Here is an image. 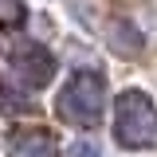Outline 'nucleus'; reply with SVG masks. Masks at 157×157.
Wrapping results in <instances>:
<instances>
[{
	"label": "nucleus",
	"mask_w": 157,
	"mask_h": 157,
	"mask_svg": "<svg viewBox=\"0 0 157 157\" xmlns=\"http://www.w3.org/2000/svg\"><path fill=\"white\" fill-rule=\"evenodd\" d=\"M24 16V0H0V20H20Z\"/></svg>",
	"instance_id": "obj_6"
},
{
	"label": "nucleus",
	"mask_w": 157,
	"mask_h": 157,
	"mask_svg": "<svg viewBox=\"0 0 157 157\" xmlns=\"http://www.w3.org/2000/svg\"><path fill=\"white\" fill-rule=\"evenodd\" d=\"M8 63H12V75L28 86V90H39V86H47L51 78H55L59 63L55 55L43 47V43H36V39H24V43H16L12 47V55H8Z\"/></svg>",
	"instance_id": "obj_3"
},
{
	"label": "nucleus",
	"mask_w": 157,
	"mask_h": 157,
	"mask_svg": "<svg viewBox=\"0 0 157 157\" xmlns=\"http://www.w3.org/2000/svg\"><path fill=\"white\" fill-rule=\"evenodd\" d=\"M114 137L122 149L157 145V102L141 86H126L114 98Z\"/></svg>",
	"instance_id": "obj_2"
},
{
	"label": "nucleus",
	"mask_w": 157,
	"mask_h": 157,
	"mask_svg": "<svg viewBox=\"0 0 157 157\" xmlns=\"http://www.w3.org/2000/svg\"><path fill=\"white\" fill-rule=\"evenodd\" d=\"M12 153L16 157H59V145H55V137L47 130L28 126V130H16L12 134Z\"/></svg>",
	"instance_id": "obj_4"
},
{
	"label": "nucleus",
	"mask_w": 157,
	"mask_h": 157,
	"mask_svg": "<svg viewBox=\"0 0 157 157\" xmlns=\"http://www.w3.org/2000/svg\"><path fill=\"white\" fill-rule=\"evenodd\" d=\"M106 39H110V47H114L118 55H137V51L145 47V36L137 32V24H134V20H114Z\"/></svg>",
	"instance_id": "obj_5"
},
{
	"label": "nucleus",
	"mask_w": 157,
	"mask_h": 157,
	"mask_svg": "<svg viewBox=\"0 0 157 157\" xmlns=\"http://www.w3.org/2000/svg\"><path fill=\"white\" fill-rule=\"evenodd\" d=\"M71 157H102V153H98V145H90V141H78V145H71Z\"/></svg>",
	"instance_id": "obj_7"
},
{
	"label": "nucleus",
	"mask_w": 157,
	"mask_h": 157,
	"mask_svg": "<svg viewBox=\"0 0 157 157\" xmlns=\"http://www.w3.org/2000/svg\"><path fill=\"white\" fill-rule=\"evenodd\" d=\"M55 110L75 130L98 126L102 110H106V78L98 71H75V75H67V82H63V90L55 98Z\"/></svg>",
	"instance_id": "obj_1"
}]
</instances>
